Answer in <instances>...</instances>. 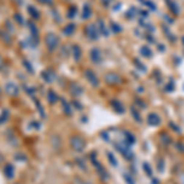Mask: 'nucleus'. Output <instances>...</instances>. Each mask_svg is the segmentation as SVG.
I'll return each instance as SVG.
<instances>
[{
  "mask_svg": "<svg viewBox=\"0 0 184 184\" xmlns=\"http://www.w3.org/2000/svg\"><path fill=\"white\" fill-rule=\"evenodd\" d=\"M0 37L4 40V42L5 43H8V44H11V42H12V38H11V36H10V33H9V31L8 32H5V31H0Z\"/></svg>",
  "mask_w": 184,
  "mask_h": 184,
  "instance_id": "obj_14",
  "label": "nucleus"
},
{
  "mask_svg": "<svg viewBox=\"0 0 184 184\" xmlns=\"http://www.w3.org/2000/svg\"><path fill=\"white\" fill-rule=\"evenodd\" d=\"M90 57H91V60L94 62L95 64H100L102 62V54L100 52L98 48H94L90 53Z\"/></svg>",
  "mask_w": 184,
  "mask_h": 184,
  "instance_id": "obj_7",
  "label": "nucleus"
},
{
  "mask_svg": "<svg viewBox=\"0 0 184 184\" xmlns=\"http://www.w3.org/2000/svg\"><path fill=\"white\" fill-rule=\"evenodd\" d=\"M5 92L11 97H16V96H18V94H20V90H18V86L15 82L10 81L5 85Z\"/></svg>",
  "mask_w": 184,
  "mask_h": 184,
  "instance_id": "obj_4",
  "label": "nucleus"
},
{
  "mask_svg": "<svg viewBox=\"0 0 184 184\" xmlns=\"http://www.w3.org/2000/svg\"><path fill=\"white\" fill-rule=\"evenodd\" d=\"M15 184H21V183H15Z\"/></svg>",
  "mask_w": 184,
  "mask_h": 184,
  "instance_id": "obj_35",
  "label": "nucleus"
},
{
  "mask_svg": "<svg viewBox=\"0 0 184 184\" xmlns=\"http://www.w3.org/2000/svg\"><path fill=\"white\" fill-rule=\"evenodd\" d=\"M110 27H112V30H113L114 33H119L122 31V27L117 22H112V24H110Z\"/></svg>",
  "mask_w": 184,
  "mask_h": 184,
  "instance_id": "obj_27",
  "label": "nucleus"
},
{
  "mask_svg": "<svg viewBox=\"0 0 184 184\" xmlns=\"http://www.w3.org/2000/svg\"><path fill=\"white\" fill-rule=\"evenodd\" d=\"M85 78H86V80L92 85V86H98L100 85V81H98V79H97V76H96V74L92 71V70H86L85 71Z\"/></svg>",
  "mask_w": 184,
  "mask_h": 184,
  "instance_id": "obj_6",
  "label": "nucleus"
},
{
  "mask_svg": "<svg viewBox=\"0 0 184 184\" xmlns=\"http://www.w3.org/2000/svg\"><path fill=\"white\" fill-rule=\"evenodd\" d=\"M42 79H43L46 82L50 84V82L53 81L54 76H53V74H52V72H49V71H43V72H42Z\"/></svg>",
  "mask_w": 184,
  "mask_h": 184,
  "instance_id": "obj_17",
  "label": "nucleus"
},
{
  "mask_svg": "<svg viewBox=\"0 0 184 184\" xmlns=\"http://www.w3.org/2000/svg\"><path fill=\"white\" fill-rule=\"evenodd\" d=\"M69 90H70V92H71L74 96H80V95L82 94V88H81V86L78 85V84H75V82H71V84H70Z\"/></svg>",
  "mask_w": 184,
  "mask_h": 184,
  "instance_id": "obj_10",
  "label": "nucleus"
},
{
  "mask_svg": "<svg viewBox=\"0 0 184 184\" xmlns=\"http://www.w3.org/2000/svg\"><path fill=\"white\" fill-rule=\"evenodd\" d=\"M114 108H117V109H119L120 110V112L119 113H122V110H123V106L118 102V101H116V103H114Z\"/></svg>",
  "mask_w": 184,
  "mask_h": 184,
  "instance_id": "obj_30",
  "label": "nucleus"
},
{
  "mask_svg": "<svg viewBox=\"0 0 184 184\" xmlns=\"http://www.w3.org/2000/svg\"><path fill=\"white\" fill-rule=\"evenodd\" d=\"M86 34H87V37L90 40L96 41L98 38V36H100V31H98V28H97V26L95 24H90L86 27Z\"/></svg>",
  "mask_w": 184,
  "mask_h": 184,
  "instance_id": "obj_3",
  "label": "nucleus"
},
{
  "mask_svg": "<svg viewBox=\"0 0 184 184\" xmlns=\"http://www.w3.org/2000/svg\"><path fill=\"white\" fill-rule=\"evenodd\" d=\"M24 88L28 92V94H30L31 96L34 94V87H31V86H28V85H24Z\"/></svg>",
  "mask_w": 184,
  "mask_h": 184,
  "instance_id": "obj_28",
  "label": "nucleus"
},
{
  "mask_svg": "<svg viewBox=\"0 0 184 184\" xmlns=\"http://www.w3.org/2000/svg\"><path fill=\"white\" fill-rule=\"evenodd\" d=\"M14 18H15V21L20 25V26H24L25 25V20H24V17L21 14H15L14 15Z\"/></svg>",
  "mask_w": 184,
  "mask_h": 184,
  "instance_id": "obj_22",
  "label": "nucleus"
},
{
  "mask_svg": "<svg viewBox=\"0 0 184 184\" xmlns=\"http://www.w3.org/2000/svg\"><path fill=\"white\" fill-rule=\"evenodd\" d=\"M182 41H183V46H184V37H183V38H182Z\"/></svg>",
  "mask_w": 184,
  "mask_h": 184,
  "instance_id": "obj_33",
  "label": "nucleus"
},
{
  "mask_svg": "<svg viewBox=\"0 0 184 184\" xmlns=\"http://www.w3.org/2000/svg\"><path fill=\"white\" fill-rule=\"evenodd\" d=\"M27 26H28L30 32H31V37H32V41H33V46L38 44V28H37V26H36L33 22H31V21L27 22Z\"/></svg>",
  "mask_w": 184,
  "mask_h": 184,
  "instance_id": "obj_5",
  "label": "nucleus"
},
{
  "mask_svg": "<svg viewBox=\"0 0 184 184\" xmlns=\"http://www.w3.org/2000/svg\"><path fill=\"white\" fill-rule=\"evenodd\" d=\"M147 122H149L151 125H157L158 123H160V118H158V116L157 114H150L149 117H147Z\"/></svg>",
  "mask_w": 184,
  "mask_h": 184,
  "instance_id": "obj_16",
  "label": "nucleus"
},
{
  "mask_svg": "<svg viewBox=\"0 0 184 184\" xmlns=\"http://www.w3.org/2000/svg\"><path fill=\"white\" fill-rule=\"evenodd\" d=\"M27 11H28V14L33 17V18H40V11L37 10L34 6H27Z\"/></svg>",
  "mask_w": 184,
  "mask_h": 184,
  "instance_id": "obj_15",
  "label": "nucleus"
},
{
  "mask_svg": "<svg viewBox=\"0 0 184 184\" xmlns=\"http://www.w3.org/2000/svg\"><path fill=\"white\" fill-rule=\"evenodd\" d=\"M98 27H100V33H102L103 36H108V30L104 26V22L102 20H98Z\"/></svg>",
  "mask_w": 184,
  "mask_h": 184,
  "instance_id": "obj_20",
  "label": "nucleus"
},
{
  "mask_svg": "<svg viewBox=\"0 0 184 184\" xmlns=\"http://www.w3.org/2000/svg\"><path fill=\"white\" fill-rule=\"evenodd\" d=\"M0 160H3V156L2 155H0Z\"/></svg>",
  "mask_w": 184,
  "mask_h": 184,
  "instance_id": "obj_34",
  "label": "nucleus"
},
{
  "mask_svg": "<svg viewBox=\"0 0 184 184\" xmlns=\"http://www.w3.org/2000/svg\"><path fill=\"white\" fill-rule=\"evenodd\" d=\"M106 81L108 84H110V85H113V84L120 82V78L117 75V74H114V72H109V74H107V75H106Z\"/></svg>",
  "mask_w": 184,
  "mask_h": 184,
  "instance_id": "obj_9",
  "label": "nucleus"
},
{
  "mask_svg": "<svg viewBox=\"0 0 184 184\" xmlns=\"http://www.w3.org/2000/svg\"><path fill=\"white\" fill-rule=\"evenodd\" d=\"M22 63H24V66H25V69H26V70H27L30 74H33V66L31 65V63H30L28 60H24Z\"/></svg>",
  "mask_w": 184,
  "mask_h": 184,
  "instance_id": "obj_26",
  "label": "nucleus"
},
{
  "mask_svg": "<svg viewBox=\"0 0 184 184\" xmlns=\"http://www.w3.org/2000/svg\"><path fill=\"white\" fill-rule=\"evenodd\" d=\"M4 173H5V177L8 179H12L14 176H15V167L11 163H8L4 167Z\"/></svg>",
  "mask_w": 184,
  "mask_h": 184,
  "instance_id": "obj_8",
  "label": "nucleus"
},
{
  "mask_svg": "<svg viewBox=\"0 0 184 184\" xmlns=\"http://www.w3.org/2000/svg\"><path fill=\"white\" fill-rule=\"evenodd\" d=\"M167 3H168V6L171 8L172 12H173V14H176V15H178V12H179V8H178L177 3H176V2H173V0H167Z\"/></svg>",
  "mask_w": 184,
  "mask_h": 184,
  "instance_id": "obj_18",
  "label": "nucleus"
},
{
  "mask_svg": "<svg viewBox=\"0 0 184 184\" xmlns=\"http://www.w3.org/2000/svg\"><path fill=\"white\" fill-rule=\"evenodd\" d=\"M108 157H109V160H110V163L112 164H117V160L116 158H113V156H112V154H108Z\"/></svg>",
  "mask_w": 184,
  "mask_h": 184,
  "instance_id": "obj_31",
  "label": "nucleus"
},
{
  "mask_svg": "<svg viewBox=\"0 0 184 184\" xmlns=\"http://www.w3.org/2000/svg\"><path fill=\"white\" fill-rule=\"evenodd\" d=\"M2 65H3V58H2V55H0V68H2Z\"/></svg>",
  "mask_w": 184,
  "mask_h": 184,
  "instance_id": "obj_32",
  "label": "nucleus"
},
{
  "mask_svg": "<svg viewBox=\"0 0 184 184\" xmlns=\"http://www.w3.org/2000/svg\"><path fill=\"white\" fill-rule=\"evenodd\" d=\"M47 98H48V102H49L50 104H54L55 102L58 101V96H57V94H55L54 91H52V90H49V91H48V94H47Z\"/></svg>",
  "mask_w": 184,
  "mask_h": 184,
  "instance_id": "obj_12",
  "label": "nucleus"
},
{
  "mask_svg": "<svg viewBox=\"0 0 184 184\" xmlns=\"http://www.w3.org/2000/svg\"><path fill=\"white\" fill-rule=\"evenodd\" d=\"M71 53L74 55V59H75V62H79L82 57V52H81V48L79 46H72L71 47Z\"/></svg>",
  "mask_w": 184,
  "mask_h": 184,
  "instance_id": "obj_11",
  "label": "nucleus"
},
{
  "mask_svg": "<svg viewBox=\"0 0 184 184\" xmlns=\"http://www.w3.org/2000/svg\"><path fill=\"white\" fill-rule=\"evenodd\" d=\"M70 145H71V147H72V149L75 150V151L82 152L84 149H85V146H86V142H85V140H84L81 136H79V135H74V136L70 138Z\"/></svg>",
  "mask_w": 184,
  "mask_h": 184,
  "instance_id": "obj_1",
  "label": "nucleus"
},
{
  "mask_svg": "<svg viewBox=\"0 0 184 184\" xmlns=\"http://www.w3.org/2000/svg\"><path fill=\"white\" fill-rule=\"evenodd\" d=\"M62 104H63V109H64V113L68 114V116H71L72 112H71V108L69 106V103H66L64 100H62Z\"/></svg>",
  "mask_w": 184,
  "mask_h": 184,
  "instance_id": "obj_21",
  "label": "nucleus"
},
{
  "mask_svg": "<svg viewBox=\"0 0 184 184\" xmlns=\"http://www.w3.org/2000/svg\"><path fill=\"white\" fill-rule=\"evenodd\" d=\"M8 118H9V110L4 109L2 116H0V124H4L5 122H8Z\"/></svg>",
  "mask_w": 184,
  "mask_h": 184,
  "instance_id": "obj_23",
  "label": "nucleus"
},
{
  "mask_svg": "<svg viewBox=\"0 0 184 184\" xmlns=\"http://www.w3.org/2000/svg\"><path fill=\"white\" fill-rule=\"evenodd\" d=\"M38 2L43 5H52L53 4V0H38Z\"/></svg>",
  "mask_w": 184,
  "mask_h": 184,
  "instance_id": "obj_29",
  "label": "nucleus"
},
{
  "mask_svg": "<svg viewBox=\"0 0 184 184\" xmlns=\"http://www.w3.org/2000/svg\"><path fill=\"white\" fill-rule=\"evenodd\" d=\"M46 46H47V48L50 50V52H53V50H55L57 49V47L59 46V38L57 36H55L54 33H48L47 36H46Z\"/></svg>",
  "mask_w": 184,
  "mask_h": 184,
  "instance_id": "obj_2",
  "label": "nucleus"
},
{
  "mask_svg": "<svg viewBox=\"0 0 184 184\" xmlns=\"http://www.w3.org/2000/svg\"><path fill=\"white\" fill-rule=\"evenodd\" d=\"M75 28H76V26L74 25V24H69V25H66V26L64 27L63 32H64V34H66V36H71L74 32H75Z\"/></svg>",
  "mask_w": 184,
  "mask_h": 184,
  "instance_id": "obj_13",
  "label": "nucleus"
},
{
  "mask_svg": "<svg viewBox=\"0 0 184 184\" xmlns=\"http://www.w3.org/2000/svg\"><path fill=\"white\" fill-rule=\"evenodd\" d=\"M76 14H78V9H76L75 6H70V8H69V11H68V16H69L70 18L75 17V16H76Z\"/></svg>",
  "mask_w": 184,
  "mask_h": 184,
  "instance_id": "obj_25",
  "label": "nucleus"
},
{
  "mask_svg": "<svg viewBox=\"0 0 184 184\" xmlns=\"http://www.w3.org/2000/svg\"><path fill=\"white\" fill-rule=\"evenodd\" d=\"M140 52H141V54L144 55V57H146V58H150L151 57V50L147 48V47H141Z\"/></svg>",
  "mask_w": 184,
  "mask_h": 184,
  "instance_id": "obj_24",
  "label": "nucleus"
},
{
  "mask_svg": "<svg viewBox=\"0 0 184 184\" xmlns=\"http://www.w3.org/2000/svg\"><path fill=\"white\" fill-rule=\"evenodd\" d=\"M91 14H92L91 6H90L88 4H86V5L84 6V11H82V17H84V18H88V17L91 16Z\"/></svg>",
  "mask_w": 184,
  "mask_h": 184,
  "instance_id": "obj_19",
  "label": "nucleus"
}]
</instances>
